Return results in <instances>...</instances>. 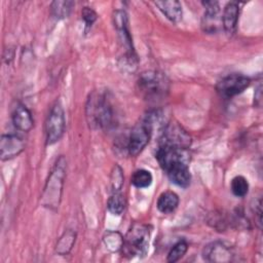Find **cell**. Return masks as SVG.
I'll list each match as a JSON object with an SVG mask.
<instances>
[{"label":"cell","mask_w":263,"mask_h":263,"mask_svg":"<svg viewBox=\"0 0 263 263\" xmlns=\"http://www.w3.org/2000/svg\"><path fill=\"white\" fill-rule=\"evenodd\" d=\"M85 114L90 127H108L113 120V108L108 96L100 91L91 92L87 99Z\"/></svg>","instance_id":"cell-1"},{"label":"cell","mask_w":263,"mask_h":263,"mask_svg":"<svg viewBox=\"0 0 263 263\" xmlns=\"http://www.w3.org/2000/svg\"><path fill=\"white\" fill-rule=\"evenodd\" d=\"M140 93L148 101H159L170 89V82L163 73L158 71L143 72L138 79Z\"/></svg>","instance_id":"cell-2"},{"label":"cell","mask_w":263,"mask_h":263,"mask_svg":"<svg viewBox=\"0 0 263 263\" xmlns=\"http://www.w3.org/2000/svg\"><path fill=\"white\" fill-rule=\"evenodd\" d=\"M66 175V160L63 156H61L52 171L50 172V175L46 181L43 195H42V203L45 206H48L50 209H55L59 206L63 191V184L64 179Z\"/></svg>","instance_id":"cell-3"},{"label":"cell","mask_w":263,"mask_h":263,"mask_svg":"<svg viewBox=\"0 0 263 263\" xmlns=\"http://www.w3.org/2000/svg\"><path fill=\"white\" fill-rule=\"evenodd\" d=\"M151 230L148 225L136 223L126 233L123 238V245L121 248L122 254L126 257L145 256L149 249Z\"/></svg>","instance_id":"cell-4"},{"label":"cell","mask_w":263,"mask_h":263,"mask_svg":"<svg viewBox=\"0 0 263 263\" xmlns=\"http://www.w3.org/2000/svg\"><path fill=\"white\" fill-rule=\"evenodd\" d=\"M153 114H148L134 126L127 144V151L130 156H137L149 143L153 130Z\"/></svg>","instance_id":"cell-5"},{"label":"cell","mask_w":263,"mask_h":263,"mask_svg":"<svg viewBox=\"0 0 263 263\" xmlns=\"http://www.w3.org/2000/svg\"><path fill=\"white\" fill-rule=\"evenodd\" d=\"M65 114L62 106L57 103L50 109L45 121V136L46 144L52 145L58 142L65 132Z\"/></svg>","instance_id":"cell-6"},{"label":"cell","mask_w":263,"mask_h":263,"mask_svg":"<svg viewBox=\"0 0 263 263\" xmlns=\"http://www.w3.org/2000/svg\"><path fill=\"white\" fill-rule=\"evenodd\" d=\"M250 78L241 74H230L217 83L218 93L226 99L241 93L250 85Z\"/></svg>","instance_id":"cell-7"},{"label":"cell","mask_w":263,"mask_h":263,"mask_svg":"<svg viewBox=\"0 0 263 263\" xmlns=\"http://www.w3.org/2000/svg\"><path fill=\"white\" fill-rule=\"evenodd\" d=\"M191 144L189 134L177 123H168L164 126L159 145L172 146L180 149H187Z\"/></svg>","instance_id":"cell-8"},{"label":"cell","mask_w":263,"mask_h":263,"mask_svg":"<svg viewBox=\"0 0 263 263\" xmlns=\"http://www.w3.org/2000/svg\"><path fill=\"white\" fill-rule=\"evenodd\" d=\"M113 21H114V26L116 28L120 43L123 45L125 49L126 59L133 64L134 60H136V54H135L132 37L128 30V18H127L126 12L124 10H116L113 14Z\"/></svg>","instance_id":"cell-9"},{"label":"cell","mask_w":263,"mask_h":263,"mask_svg":"<svg viewBox=\"0 0 263 263\" xmlns=\"http://www.w3.org/2000/svg\"><path fill=\"white\" fill-rule=\"evenodd\" d=\"M155 156L163 171H166L168 167L179 162L188 163L189 160L186 149L175 148L166 145H159Z\"/></svg>","instance_id":"cell-10"},{"label":"cell","mask_w":263,"mask_h":263,"mask_svg":"<svg viewBox=\"0 0 263 263\" xmlns=\"http://www.w3.org/2000/svg\"><path fill=\"white\" fill-rule=\"evenodd\" d=\"M202 4L205 7L201 18V28L203 32L208 34L218 33L223 28L219 3L216 1H205L202 2Z\"/></svg>","instance_id":"cell-11"},{"label":"cell","mask_w":263,"mask_h":263,"mask_svg":"<svg viewBox=\"0 0 263 263\" xmlns=\"http://www.w3.org/2000/svg\"><path fill=\"white\" fill-rule=\"evenodd\" d=\"M202 257L208 262L224 263L233 260L234 252L224 242L213 241L204 247L202 251Z\"/></svg>","instance_id":"cell-12"},{"label":"cell","mask_w":263,"mask_h":263,"mask_svg":"<svg viewBox=\"0 0 263 263\" xmlns=\"http://www.w3.org/2000/svg\"><path fill=\"white\" fill-rule=\"evenodd\" d=\"M25 149V142L16 135H2L0 140V156L2 160H8Z\"/></svg>","instance_id":"cell-13"},{"label":"cell","mask_w":263,"mask_h":263,"mask_svg":"<svg viewBox=\"0 0 263 263\" xmlns=\"http://www.w3.org/2000/svg\"><path fill=\"white\" fill-rule=\"evenodd\" d=\"M165 172L172 183L182 188H187L189 186L191 181V175L188 163L179 162L168 167Z\"/></svg>","instance_id":"cell-14"},{"label":"cell","mask_w":263,"mask_h":263,"mask_svg":"<svg viewBox=\"0 0 263 263\" xmlns=\"http://www.w3.org/2000/svg\"><path fill=\"white\" fill-rule=\"evenodd\" d=\"M12 123L14 127L22 132H29L34 125V120L30 110L22 104H18L12 112Z\"/></svg>","instance_id":"cell-15"},{"label":"cell","mask_w":263,"mask_h":263,"mask_svg":"<svg viewBox=\"0 0 263 263\" xmlns=\"http://www.w3.org/2000/svg\"><path fill=\"white\" fill-rule=\"evenodd\" d=\"M239 14V6L237 2H228L222 12V25L225 32L229 35L233 34L236 30L237 20Z\"/></svg>","instance_id":"cell-16"},{"label":"cell","mask_w":263,"mask_h":263,"mask_svg":"<svg viewBox=\"0 0 263 263\" xmlns=\"http://www.w3.org/2000/svg\"><path fill=\"white\" fill-rule=\"evenodd\" d=\"M155 5L173 23H178L182 18V5L179 1H156Z\"/></svg>","instance_id":"cell-17"},{"label":"cell","mask_w":263,"mask_h":263,"mask_svg":"<svg viewBox=\"0 0 263 263\" xmlns=\"http://www.w3.org/2000/svg\"><path fill=\"white\" fill-rule=\"evenodd\" d=\"M179 204V196L173 191L162 192L157 199V209L162 214L173 213Z\"/></svg>","instance_id":"cell-18"},{"label":"cell","mask_w":263,"mask_h":263,"mask_svg":"<svg viewBox=\"0 0 263 263\" xmlns=\"http://www.w3.org/2000/svg\"><path fill=\"white\" fill-rule=\"evenodd\" d=\"M124 206H125V199L123 194L120 191L112 192L107 202L108 211L111 214L118 216L123 212Z\"/></svg>","instance_id":"cell-19"},{"label":"cell","mask_w":263,"mask_h":263,"mask_svg":"<svg viewBox=\"0 0 263 263\" xmlns=\"http://www.w3.org/2000/svg\"><path fill=\"white\" fill-rule=\"evenodd\" d=\"M75 237H76V234L75 232H73L72 230H68L66 231L59 239L58 243H57V253H59L60 255H65V254H68L74 242H75Z\"/></svg>","instance_id":"cell-20"},{"label":"cell","mask_w":263,"mask_h":263,"mask_svg":"<svg viewBox=\"0 0 263 263\" xmlns=\"http://www.w3.org/2000/svg\"><path fill=\"white\" fill-rule=\"evenodd\" d=\"M152 175L149 171L147 170H138L136 171L130 179L132 184L137 187V188H147L151 185L152 183Z\"/></svg>","instance_id":"cell-21"},{"label":"cell","mask_w":263,"mask_h":263,"mask_svg":"<svg viewBox=\"0 0 263 263\" xmlns=\"http://www.w3.org/2000/svg\"><path fill=\"white\" fill-rule=\"evenodd\" d=\"M230 189L236 197H243L249 192V183L248 180L242 176H235L231 180Z\"/></svg>","instance_id":"cell-22"},{"label":"cell","mask_w":263,"mask_h":263,"mask_svg":"<svg viewBox=\"0 0 263 263\" xmlns=\"http://www.w3.org/2000/svg\"><path fill=\"white\" fill-rule=\"evenodd\" d=\"M104 243L106 248L112 252H117L121 250L123 245V237L119 232L108 231L104 236Z\"/></svg>","instance_id":"cell-23"},{"label":"cell","mask_w":263,"mask_h":263,"mask_svg":"<svg viewBox=\"0 0 263 263\" xmlns=\"http://www.w3.org/2000/svg\"><path fill=\"white\" fill-rule=\"evenodd\" d=\"M72 1H53L51 3L52 14L59 18L67 17L72 9Z\"/></svg>","instance_id":"cell-24"},{"label":"cell","mask_w":263,"mask_h":263,"mask_svg":"<svg viewBox=\"0 0 263 263\" xmlns=\"http://www.w3.org/2000/svg\"><path fill=\"white\" fill-rule=\"evenodd\" d=\"M187 250H188V245H187V242H186L184 239L179 240V241L171 249V251L168 252L166 261L170 262V263H175V262L179 261V260L186 254Z\"/></svg>","instance_id":"cell-25"},{"label":"cell","mask_w":263,"mask_h":263,"mask_svg":"<svg viewBox=\"0 0 263 263\" xmlns=\"http://www.w3.org/2000/svg\"><path fill=\"white\" fill-rule=\"evenodd\" d=\"M110 183H111L112 192H117L121 190L123 185V173H122V168L118 164H115L112 168L111 176H110Z\"/></svg>","instance_id":"cell-26"},{"label":"cell","mask_w":263,"mask_h":263,"mask_svg":"<svg viewBox=\"0 0 263 263\" xmlns=\"http://www.w3.org/2000/svg\"><path fill=\"white\" fill-rule=\"evenodd\" d=\"M81 16L85 23V26L87 28L91 27V25L96 22L98 15L96 13V11L93 9H91L90 7H83L82 11H81Z\"/></svg>","instance_id":"cell-27"}]
</instances>
